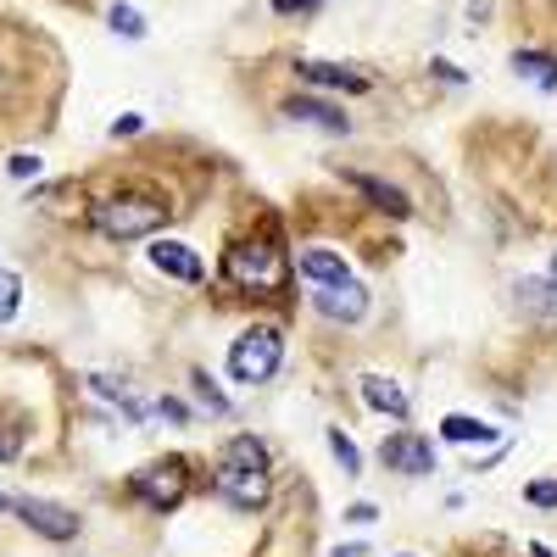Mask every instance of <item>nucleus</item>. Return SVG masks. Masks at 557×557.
Returning a JSON list of instances; mask_svg holds the SVG:
<instances>
[{
  "mask_svg": "<svg viewBox=\"0 0 557 557\" xmlns=\"http://www.w3.org/2000/svg\"><path fill=\"white\" fill-rule=\"evenodd\" d=\"M218 491L228 507H240V513H262L268 496H273V480H268V446L257 435H235L223 446L218 469H212Z\"/></svg>",
  "mask_w": 557,
  "mask_h": 557,
  "instance_id": "obj_1",
  "label": "nucleus"
},
{
  "mask_svg": "<svg viewBox=\"0 0 557 557\" xmlns=\"http://www.w3.org/2000/svg\"><path fill=\"white\" fill-rule=\"evenodd\" d=\"M89 223H96V235L107 240H146L168 223V201L157 196H107L89 207Z\"/></svg>",
  "mask_w": 557,
  "mask_h": 557,
  "instance_id": "obj_2",
  "label": "nucleus"
},
{
  "mask_svg": "<svg viewBox=\"0 0 557 557\" xmlns=\"http://www.w3.org/2000/svg\"><path fill=\"white\" fill-rule=\"evenodd\" d=\"M285 362V335L273 323H251V330L228 346V380L235 385H268Z\"/></svg>",
  "mask_w": 557,
  "mask_h": 557,
  "instance_id": "obj_3",
  "label": "nucleus"
},
{
  "mask_svg": "<svg viewBox=\"0 0 557 557\" xmlns=\"http://www.w3.org/2000/svg\"><path fill=\"white\" fill-rule=\"evenodd\" d=\"M128 491L146 507H157V513H173L184 502V491H190V469H184V457H157V462L128 474Z\"/></svg>",
  "mask_w": 557,
  "mask_h": 557,
  "instance_id": "obj_4",
  "label": "nucleus"
},
{
  "mask_svg": "<svg viewBox=\"0 0 557 557\" xmlns=\"http://www.w3.org/2000/svg\"><path fill=\"white\" fill-rule=\"evenodd\" d=\"M228 278L246 285V290H278V278H285V257H278V246H268V240L228 246Z\"/></svg>",
  "mask_w": 557,
  "mask_h": 557,
  "instance_id": "obj_5",
  "label": "nucleus"
},
{
  "mask_svg": "<svg viewBox=\"0 0 557 557\" xmlns=\"http://www.w3.org/2000/svg\"><path fill=\"white\" fill-rule=\"evenodd\" d=\"M380 462L396 474H430L435 469V446L424 435H412V430H396L380 441Z\"/></svg>",
  "mask_w": 557,
  "mask_h": 557,
  "instance_id": "obj_6",
  "label": "nucleus"
},
{
  "mask_svg": "<svg viewBox=\"0 0 557 557\" xmlns=\"http://www.w3.org/2000/svg\"><path fill=\"white\" fill-rule=\"evenodd\" d=\"M12 507H17V519H23L28 530H39L45 541H73V535H78V513H67L62 502H39V496H17Z\"/></svg>",
  "mask_w": 557,
  "mask_h": 557,
  "instance_id": "obj_7",
  "label": "nucleus"
},
{
  "mask_svg": "<svg viewBox=\"0 0 557 557\" xmlns=\"http://www.w3.org/2000/svg\"><path fill=\"white\" fill-rule=\"evenodd\" d=\"M146 257H151V268H157V273L184 278V285H201V278H207L201 251H190L184 240H157V246H146Z\"/></svg>",
  "mask_w": 557,
  "mask_h": 557,
  "instance_id": "obj_8",
  "label": "nucleus"
},
{
  "mask_svg": "<svg viewBox=\"0 0 557 557\" xmlns=\"http://www.w3.org/2000/svg\"><path fill=\"white\" fill-rule=\"evenodd\" d=\"M312 307L323 318H335V323H357L368 312V290L357 285V278H341V285H318L312 290Z\"/></svg>",
  "mask_w": 557,
  "mask_h": 557,
  "instance_id": "obj_9",
  "label": "nucleus"
},
{
  "mask_svg": "<svg viewBox=\"0 0 557 557\" xmlns=\"http://www.w3.org/2000/svg\"><path fill=\"white\" fill-rule=\"evenodd\" d=\"M441 435H446L451 446H496V441H502L496 424H480V418H469V412H446V418H441Z\"/></svg>",
  "mask_w": 557,
  "mask_h": 557,
  "instance_id": "obj_10",
  "label": "nucleus"
},
{
  "mask_svg": "<svg viewBox=\"0 0 557 557\" xmlns=\"http://www.w3.org/2000/svg\"><path fill=\"white\" fill-rule=\"evenodd\" d=\"M362 401L374 407V412H385V418H407V391L396 380H385V374H368L362 380Z\"/></svg>",
  "mask_w": 557,
  "mask_h": 557,
  "instance_id": "obj_11",
  "label": "nucleus"
},
{
  "mask_svg": "<svg viewBox=\"0 0 557 557\" xmlns=\"http://www.w3.org/2000/svg\"><path fill=\"white\" fill-rule=\"evenodd\" d=\"M285 112H290V123H312V128H330V134H346V128H351V123H346V112L323 107V101H307V96H290V101H285Z\"/></svg>",
  "mask_w": 557,
  "mask_h": 557,
  "instance_id": "obj_12",
  "label": "nucleus"
},
{
  "mask_svg": "<svg viewBox=\"0 0 557 557\" xmlns=\"http://www.w3.org/2000/svg\"><path fill=\"white\" fill-rule=\"evenodd\" d=\"M301 78L307 84H323V89H346V96H362V89H368L362 73H346L335 62H301Z\"/></svg>",
  "mask_w": 557,
  "mask_h": 557,
  "instance_id": "obj_13",
  "label": "nucleus"
},
{
  "mask_svg": "<svg viewBox=\"0 0 557 557\" xmlns=\"http://www.w3.org/2000/svg\"><path fill=\"white\" fill-rule=\"evenodd\" d=\"M301 273L312 278V285H341V278H351L346 273V257L341 251H323V246L301 251Z\"/></svg>",
  "mask_w": 557,
  "mask_h": 557,
  "instance_id": "obj_14",
  "label": "nucleus"
},
{
  "mask_svg": "<svg viewBox=\"0 0 557 557\" xmlns=\"http://www.w3.org/2000/svg\"><path fill=\"white\" fill-rule=\"evenodd\" d=\"M513 301L530 307V312H541V318H557V278H519Z\"/></svg>",
  "mask_w": 557,
  "mask_h": 557,
  "instance_id": "obj_15",
  "label": "nucleus"
},
{
  "mask_svg": "<svg viewBox=\"0 0 557 557\" xmlns=\"http://www.w3.org/2000/svg\"><path fill=\"white\" fill-rule=\"evenodd\" d=\"M351 184H357V190H362L368 201H380L391 218H407V212H412V201L396 190V184H380V178H368V173H351Z\"/></svg>",
  "mask_w": 557,
  "mask_h": 557,
  "instance_id": "obj_16",
  "label": "nucleus"
},
{
  "mask_svg": "<svg viewBox=\"0 0 557 557\" xmlns=\"http://www.w3.org/2000/svg\"><path fill=\"white\" fill-rule=\"evenodd\" d=\"M513 73H519V78H530L535 89H546V96L557 89V62H552V57H541V51H519V57H513Z\"/></svg>",
  "mask_w": 557,
  "mask_h": 557,
  "instance_id": "obj_17",
  "label": "nucleus"
},
{
  "mask_svg": "<svg viewBox=\"0 0 557 557\" xmlns=\"http://www.w3.org/2000/svg\"><path fill=\"white\" fill-rule=\"evenodd\" d=\"M23 307V278L17 273H0V323H12Z\"/></svg>",
  "mask_w": 557,
  "mask_h": 557,
  "instance_id": "obj_18",
  "label": "nucleus"
},
{
  "mask_svg": "<svg viewBox=\"0 0 557 557\" xmlns=\"http://www.w3.org/2000/svg\"><path fill=\"white\" fill-rule=\"evenodd\" d=\"M190 391L201 396V407H207V412H218V418L228 412V396H223V391H218V385H212L207 374H190Z\"/></svg>",
  "mask_w": 557,
  "mask_h": 557,
  "instance_id": "obj_19",
  "label": "nucleus"
},
{
  "mask_svg": "<svg viewBox=\"0 0 557 557\" xmlns=\"http://www.w3.org/2000/svg\"><path fill=\"white\" fill-rule=\"evenodd\" d=\"M330 451L341 457V469H346V474H362V451L351 446V435H341V430H330Z\"/></svg>",
  "mask_w": 557,
  "mask_h": 557,
  "instance_id": "obj_20",
  "label": "nucleus"
},
{
  "mask_svg": "<svg viewBox=\"0 0 557 557\" xmlns=\"http://www.w3.org/2000/svg\"><path fill=\"white\" fill-rule=\"evenodd\" d=\"M112 28H117L123 39H139V34H146V17H139L134 7H123V0H117V7H112Z\"/></svg>",
  "mask_w": 557,
  "mask_h": 557,
  "instance_id": "obj_21",
  "label": "nucleus"
},
{
  "mask_svg": "<svg viewBox=\"0 0 557 557\" xmlns=\"http://www.w3.org/2000/svg\"><path fill=\"white\" fill-rule=\"evenodd\" d=\"M524 502H535V507H557V480H535V485L524 491Z\"/></svg>",
  "mask_w": 557,
  "mask_h": 557,
  "instance_id": "obj_22",
  "label": "nucleus"
},
{
  "mask_svg": "<svg viewBox=\"0 0 557 557\" xmlns=\"http://www.w3.org/2000/svg\"><path fill=\"white\" fill-rule=\"evenodd\" d=\"M346 519H351V524H374V519H380V507H374V502H351V507H346Z\"/></svg>",
  "mask_w": 557,
  "mask_h": 557,
  "instance_id": "obj_23",
  "label": "nucleus"
},
{
  "mask_svg": "<svg viewBox=\"0 0 557 557\" xmlns=\"http://www.w3.org/2000/svg\"><path fill=\"white\" fill-rule=\"evenodd\" d=\"M7 173H12V178H34V173H39V157H28V151H23V157H12V162H7Z\"/></svg>",
  "mask_w": 557,
  "mask_h": 557,
  "instance_id": "obj_24",
  "label": "nucleus"
},
{
  "mask_svg": "<svg viewBox=\"0 0 557 557\" xmlns=\"http://www.w3.org/2000/svg\"><path fill=\"white\" fill-rule=\"evenodd\" d=\"M318 7H323V0H273L278 17H290V12H318Z\"/></svg>",
  "mask_w": 557,
  "mask_h": 557,
  "instance_id": "obj_25",
  "label": "nucleus"
},
{
  "mask_svg": "<svg viewBox=\"0 0 557 557\" xmlns=\"http://www.w3.org/2000/svg\"><path fill=\"white\" fill-rule=\"evenodd\" d=\"M17 451H23V441H17V435H12L7 424H0V462H12Z\"/></svg>",
  "mask_w": 557,
  "mask_h": 557,
  "instance_id": "obj_26",
  "label": "nucleus"
},
{
  "mask_svg": "<svg viewBox=\"0 0 557 557\" xmlns=\"http://www.w3.org/2000/svg\"><path fill=\"white\" fill-rule=\"evenodd\" d=\"M157 407H162V418H173V424H184V418H190V407H184V401H173V396H162Z\"/></svg>",
  "mask_w": 557,
  "mask_h": 557,
  "instance_id": "obj_27",
  "label": "nucleus"
},
{
  "mask_svg": "<svg viewBox=\"0 0 557 557\" xmlns=\"http://www.w3.org/2000/svg\"><path fill=\"white\" fill-rule=\"evenodd\" d=\"M335 557H368V546H335Z\"/></svg>",
  "mask_w": 557,
  "mask_h": 557,
  "instance_id": "obj_28",
  "label": "nucleus"
},
{
  "mask_svg": "<svg viewBox=\"0 0 557 557\" xmlns=\"http://www.w3.org/2000/svg\"><path fill=\"white\" fill-rule=\"evenodd\" d=\"M530 557H557V552H552L546 541H530Z\"/></svg>",
  "mask_w": 557,
  "mask_h": 557,
  "instance_id": "obj_29",
  "label": "nucleus"
},
{
  "mask_svg": "<svg viewBox=\"0 0 557 557\" xmlns=\"http://www.w3.org/2000/svg\"><path fill=\"white\" fill-rule=\"evenodd\" d=\"M7 507H12V496H7V491H0V513H7Z\"/></svg>",
  "mask_w": 557,
  "mask_h": 557,
  "instance_id": "obj_30",
  "label": "nucleus"
},
{
  "mask_svg": "<svg viewBox=\"0 0 557 557\" xmlns=\"http://www.w3.org/2000/svg\"><path fill=\"white\" fill-rule=\"evenodd\" d=\"M552 278H557V257H552Z\"/></svg>",
  "mask_w": 557,
  "mask_h": 557,
  "instance_id": "obj_31",
  "label": "nucleus"
}]
</instances>
